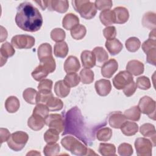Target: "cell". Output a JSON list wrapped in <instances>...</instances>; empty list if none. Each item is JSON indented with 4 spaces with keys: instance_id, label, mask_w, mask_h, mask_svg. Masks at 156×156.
<instances>
[{
    "instance_id": "44dd1931",
    "label": "cell",
    "mask_w": 156,
    "mask_h": 156,
    "mask_svg": "<svg viewBox=\"0 0 156 156\" xmlns=\"http://www.w3.org/2000/svg\"><path fill=\"white\" fill-rule=\"evenodd\" d=\"M105 46L108 52L112 55L119 54L123 48L122 44L121 43V41L115 38L113 39L107 40Z\"/></svg>"
},
{
    "instance_id": "d590c367",
    "label": "cell",
    "mask_w": 156,
    "mask_h": 156,
    "mask_svg": "<svg viewBox=\"0 0 156 156\" xmlns=\"http://www.w3.org/2000/svg\"><path fill=\"white\" fill-rule=\"evenodd\" d=\"M80 81L83 84H90L94 80V73L90 69L84 68L80 73Z\"/></svg>"
},
{
    "instance_id": "7c38bea8",
    "label": "cell",
    "mask_w": 156,
    "mask_h": 156,
    "mask_svg": "<svg viewBox=\"0 0 156 156\" xmlns=\"http://www.w3.org/2000/svg\"><path fill=\"white\" fill-rule=\"evenodd\" d=\"M47 8L50 11H56L58 13H65L69 8V2L66 0L47 1Z\"/></svg>"
},
{
    "instance_id": "4fadbf2b",
    "label": "cell",
    "mask_w": 156,
    "mask_h": 156,
    "mask_svg": "<svg viewBox=\"0 0 156 156\" xmlns=\"http://www.w3.org/2000/svg\"><path fill=\"white\" fill-rule=\"evenodd\" d=\"M96 93L101 96L108 95L112 90V85L110 80L107 79H100L97 80L94 84Z\"/></svg>"
},
{
    "instance_id": "ac0fdd59",
    "label": "cell",
    "mask_w": 156,
    "mask_h": 156,
    "mask_svg": "<svg viewBox=\"0 0 156 156\" xmlns=\"http://www.w3.org/2000/svg\"><path fill=\"white\" fill-rule=\"evenodd\" d=\"M115 23L124 24L127 21L129 18V13L128 10L124 7H117L113 10Z\"/></svg>"
},
{
    "instance_id": "f907efd6",
    "label": "cell",
    "mask_w": 156,
    "mask_h": 156,
    "mask_svg": "<svg viewBox=\"0 0 156 156\" xmlns=\"http://www.w3.org/2000/svg\"><path fill=\"white\" fill-rule=\"evenodd\" d=\"M94 4L97 10L102 11L109 10L113 5V2L110 0H98L96 1Z\"/></svg>"
},
{
    "instance_id": "ab89813d",
    "label": "cell",
    "mask_w": 156,
    "mask_h": 156,
    "mask_svg": "<svg viewBox=\"0 0 156 156\" xmlns=\"http://www.w3.org/2000/svg\"><path fill=\"white\" fill-rule=\"evenodd\" d=\"M112 136V130L109 127H103L96 132V138L101 141H107Z\"/></svg>"
},
{
    "instance_id": "cb8c5ba5",
    "label": "cell",
    "mask_w": 156,
    "mask_h": 156,
    "mask_svg": "<svg viewBox=\"0 0 156 156\" xmlns=\"http://www.w3.org/2000/svg\"><path fill=\"white\" fill-rule=\"evenodd\" d=\"M79 23V19L75 14L69 13L65 15L62 20V26L66 30H71Z\"/></svg>"
},
{
    "instance_id": "6da1fadb",
    "label": "cell",
    "mask_w": 156,
    "mask_h": 156,
    "mask_svg": "<svg viewBox=\"0 0 156 156\" xmlns=\"http://www.w3.org/2000/svg\"><path fill=\"white\" fill-rule=\"evenodd\" d=\"M15 23L21 29L35 32L43 24V18L39 10L29 2L21 3L17 7Z\"/></svg>"
},
{
    "instance_id": "603a6c76",
    "label": "cell",
    "mask_w": 156,
    "mask_h": 156,
    "mask_svg": "<svg viewBox=\"0 0 156 156\" xmlns=\"http://www.w3.org/2000/svg\"><path fill=\"white\" fill-rule=\"evenodd\" d=\"M80 58L82 66L85 68L90 69L94 67L96 65V60L93 52L90 51L85 50L82 52Z\"/></svg>"
},
{
    "instance_id": "30bf717a",
    "label": "cell",
    "mask_w": 156,
    "mask_h": 156,
    "mask_svg": "<svg viewBox=\"0 0 156 156\" xmlns=\"http://www.w3.org/2000/svg\"><path fill=\"white\" fill-rule=\"evenodd\" d=\"M45 124L61 133L64 130L65 121L61 115L54 113L49 115L45 118Z\"/></svg>"
},
{
    "instance_id": "f5cc1de1",
    "label": "cell",
    "mask_w": 156,
    "mask_h": 156,
    "mask_svg": "<svg viewBox=\"0 0 156 156\" xmlns=\"http://www.w3.org/2000/svg\"><path fill=\"white\" fill-rule=\"evenodd\" d=\"M103 34L107 40L113 39L116 35V30L115 26H108L103 30Z\"/></svg>"
},
{
    "instance_id": "277c9868",
    "label": "cell",
    "mask_w": 156,
    "mask_h": 156,
    "mask_svg": "<svg viewBox=\"0 0 156 156\" xmlns=\"http://www.w3.org/2000/svg\"><path fill=\"white\" fill-rule=\"evenodd\" d=\"M71 2L74 10L85 19L90 20L94 18L97 13L94 4L88 0H74Z\"/></svg>"
},
{
    "instance_id": "91938a15",
    "label": "cell",
    "mask_w": 156,
    "mask_h": 156,
    "mask_svg": "<svg viewBox=\"0 0 156 156\" xmlns=\"http://www.w3.org/2000/svg\"><path fill=\"white\" fill-rule=\"evenodd\" d=\"M36 3L38 4V5L42 9V10H44L47 8V1H35Z\"/></svg>"
},
{
    "instance_id": "4316f807",
    "label": "cell",
    "mask_w": 156,
    "mask_h": 156,
    "mask_svg": "<svg viewBox=\"0 0 156 156\" xmlns=\"http://www.w3.org/2000/svg\"><path fill=\"white\" fill-rule=\"evenodd\" d=\"M20 104L18 99L14 96H9L5 102V108L10 113L16 112L20 108Z\"/></svg>"
},
{
    "instance_id": "2e32d148",
    "label": "cell",
    "mask_w": 156,
    "mask_h": 156,
    "mask_svg": "<svg viewBox=\"0 0 156 156\" xmlns=\"http://www.w3.org/2000/svg\"><path fill=\"white\" fill-rule=\"evenodd\" d=\"M144 64L137 60H132L128 62L126 65L127 71L133 76H139L144 72Z\"/></svg>"
},
{
    "instance_id": "52a82bcc",
    "label": "cell",
    "mask_w": 156,
    "mask_h": 156,
    "mask_svg": "<svg viewBox=\"0 0 156 156\" xmlns=\"http://www.w3.org/2000/svg\"><path fill=\"white\" fill-rule=\"evenodd\" d=\"M35 43L34 37L28 35H16L12 37L11 43L16 49H30Z\"/></svg>"
},
{
    "instance_id": "e0dca14e",
    "label": "cell",
    "mask_w": 156,
    "mask_h": 156,
    "mask_svg": "<svg viewBox=\"0 0 156 156\" xmlns=\"http://www.w3.org/2000/svg\"><path fill=\"white\" fill-rule=\"evenodd\" d=\"M80 65L78 58L73 55L69 56L64 63V70L66 73H74L79 71Z\"/></svg>"
},
{
    "instance_id": "e575fe53",
    "label": "cell",
    "mask_w": 156,
    "mask_h": 156,
    "mask_svg": "<svg viewBox=\"0 0 156 156\" xmlns=\"http://www.w3.org/2000/svg\"><path fill=\"white\" fill-rule=\"evenodd\" d=\"M59 139V132L56 129L50 128L44 134V140L47 143H55Z\"/></svg>"
},
{
    "instance_id": "94428289",
    "label": "cell",
    "mask_w": 156,
    "mask_h": 156,
    "mask_svg": "<svg viewBox=\"0 0 156 156\" xmlns=\"http://www.w3.org/2000/svg\"><path fill=\"white\" fill-rule=\"evenodd\" d=\"M149 38L155 40V29H154L151 30V32L149 34Z\"/></svg>"
},
{
    "instance_id": "5b68a950",
    "label": "cell",
    "mask_w": 156,
    "mask_h": 156,
    "mask_svg": "<svg viewBox=\"0 0 156 156\" xmlns=\"http://www.w3.org/2000/svg\"><path fill=\"white\" fill-rule=\"evenodd\" d=\"M28 139L29 135L27 133L17 131L10 135L7 142L10 149L14 151H20L24 148Z\"/></svg>"
},
{
    "instance_id": "7bdbcfd3",
    "label": "cell",
    "mask_w": 156,
    "mask_h": 156,
    "mask_svg": "<svg viewBox=\"0 0 156 156\" xmlns=\"http://www.w3.org/2000/svg\"><path fill=\"white\" fill-rule=\"evenodd\" d=\"M48 73L44 69L41 64H40L32 72V76L37 81H41L47 77Z\"/></svg>"
},
{
    "instance_id": "6125c7cd",
    "label": "cell",
    "mask_w": 156,
    "mask_h": 156,
    "mask_svg": "<svg viewBox=\"0 0 156 156\" xmlns=\"http://www.w3.org/2000/svg\"><path fill=\"white\" fill-rule=\"evenodd\" d=\"M27 155H40L41 154L38 152H37V151H30V152H29L27 154Z\"/></svg>"
},
{
    "instance_id": "c3c4849f",
    "label": "cell",
    "mask_w": 156,
    "mask_h": 156,
    "mask_svg": "<svg viewBox=\"0 0 156 156\" xmlns=\"http://www.w3.org/2000/svg\"><path fill=\"white\" fill-rule=\"evenodd\" d=\"M53 95L51 91L38 90L37 94V103L46 104L48 100Z\"/></svg>"
},
{
    "instance_id": "4dcf8cb0",
    "label": "cell",
    "mask_w": 156,
    "mask_h": 156,
    "mask_svg": "<svg viewBox=\"0 0 156 156\" xmlns=\"http://www.w3.org/2000/svg\"><path fill=\"white\" fill-rule=\"evenodd\" d=\"M68 52V46L66 42L62 41L57 43L54 46V54L55 56L59 58L65 57Z\"/></svg>"
},
{
    "instance_id": "9a60e30c",
    "label": "cell",
    "mask_w": 156,
    "mask_h": 156,
    "mask_svg": "<svg viewBox=\"0 0 156 156\" xmlns=\"http://www.w3.org/2000/svg\"><path fill=\"white\" fill-rule=\"evenodd\" d=\"M126 118L120 112L112 113L108 117L109 125L115 129H120L122 125L126 121Z\"/></svg>"
},
{
    "instance_id": "816d5d0a",
    "label": "cell",
    "mask_w": 156,
    "mask_h": 156,
    "mask_svg": "<svg viewBox=\"0 0 156 156\" xmlns=\"http://www.w3.org/2000/svg\"><path fill=\"white\" fill-rule=\"evenodd\" d=\"M141 48L143 51L146 54L151 50L156 48V40L149 38L143 42Z\"/></svg>"
},
{
    "instance_id": "74e56055",
    "label": "cell",
    "mask_w": 156,
    "mask_h": 156,
    "mask_svg": "<svg viewBox=\"0 0 156 156\" xmlns=\"http://www.w3.org/2000/svg\"><path fill=\"white\" fill-rule=\"evenodd\" d=\"M126 49L132 52H136L138 50L141 46L140 40L135 37L128 38L125 43Z\"/></svg>"
},
{
    "instance_id": "6f0895ef",
    "label": "cell",
    "mask_w": 156,
    "mask_h": 156,
    "mask_svg": "<svg viewBox=\"0 0 156 156\" xmlns=\"http://www.w3.org/2000/svg\"><path fill=\"white\" fill-rule=\"evenodd\" d=\"M0 136H1V143L5 141H7L9 137L10 136V133L7 129L1 128L0 129Z\"/></svg>"
},
{
    "instance_id": "8d00e7d4",
    "label": "cell",
    "mask_w": 156,
    "mask_h": 156,
    "mask_svg": "<svg viewBox=\"0 0 156 156\" xmlns=\"http://www.w3.org/2000/svg\"><path fill=\"white\" fill-rule=\"evenodd\" d=\"M46 105L51 111H58L62 109L63 103L61 99L55 97H51L46 102Z\"/></svg>"
},
{
    "instance_id": "8fae6325",
    "label": "cell",
    "mask_w": 156,
    "mask_h": 156,
    "mask_svg": "<svg viewBox=\"0 0 156 156\" xmlns=\"http://www.w3.org/2000/svg\"><path fill=\"white\" fill-rule=\"evenodd\" d=\"M118 68L117 61L114 58H111L103 64L101 68V74L104 77L111 78L117 71Z\"/></svg>"
},
{
    "instance_id": "d6986e66",
    "label": "cell",
    "mask_w": 156,
    "mask_h": 156,
    "mask_svg": "<svg viewBox=\"0 0 156 156\" xmlns=\"http://www.w3.org/2000/svg\"><path fill=\"white\" fill-rule=\"evenodd\" d=\"M45 124V119L43 117L33 114L28 119L27 125L29 128L32 129L33 130H41Z\"/></svg>"
},
{
    "instance_id": "d6a6232c",
    "label": "cell",
    "mask_w": 156,
    "mask_h": 156,
    "mask_svg": "<svg viewBox=\"0 0 156 156\" xmlns=\"http://www.w3.org/2000/svg\"><path fill=\"white\" fill-rule=\"evenodd\" d=\"M98 151L103 156H110L116 155V147L113 144L100 143Z\"/></svg>"
},
{
    "instance_id": "1f68e13d",
    "label": "cell",
    "mask_w": 156,
    "mask_h": 156,
    "mask_svg": "<svg viewBox=\"0 0 156 156\" xmlns=\"http://www.w3.org/2000/svg\"><path fill=\"white\" fill-rule=\"evenodd\" d=\"M37 94L38 92L36 90L32 88H27L23 91V97L24 99L29 104H37Z\"/></svg>"
},
{
    "instance_id": "7402d4cb",
    "label": "cell",
    "mask_w": 156,
    "mask_h": 156,
    "mask_svg": "<svg viewBox=\"0 0 156 156\" xmlns=\"http://www.w3.org/2000/svg\"><path fill=\"white\" fill-rule=\"evenodd\" d=\"M95 60L96 65L98 66H102L105 62H106L108 58V55L107 51L101 46L96 47L92 51Z\"/></svg>"
},
{
    "instance_id": "f6af8a7d",
    "label": "cell",
    "mask_w": 156,
    "mask_h": 156,
    "mask_svg": "<svg viewBox=\"0 0 156 156\" xmlns=\"http://www.w3.org/2000/svg\"><path fill=\"white\" fill-rule=\"evenodd\" d=\"M49 110L46 105L41 103H38L33 110V114L39 115L43 118H46L49 115Z\"/></svg>"
},
{
    "instance_id": "3957f363",
    "label": "cell",
    "mask_w": 156,
    "mask_h": 156,
    "mask_svg": "<svg viewBox=\"0 0 156 156\" xmlns=\"http://www.w3.org/2000/svg\"><path fill=\"white\" fill-rule=\"evenodd\" d=\"M61 144L67 151L76 155H87L88 149L83 143L72 136H66L61 140Z\"/></svg>"
},
{
    "instance_id": "8992f818",
    "label": "cell",
    "mask_w": 156,
    "mask_h": 156,
    "mask_svg": "<svg viewBox=\"0 0 156 156\" xmlns=\"http://www.w3.org/2000/svg\"><path fill=\"white\" fill-rule=\"evenodd\" d=\"M155 101L149 96H143L138 102V107L143 114L147 115L149 118L155 119Z\"/></svg>"
},
{
    "instance_id": "83f0119b",
    "label": "cell",
    "mask_w": 156,
    "mask_h": 156,
    "mask_svg": "<svg viewBox=\"0 0 156 156\" xmlns=\"http://www.w3.org/2000/svg\"><path fill=\"white\" fill-rule=\"evenodd\" d=\"M122 133L126 136H132L138 130V126L136 123L130 121H126L121 127Z\"/></svg>"
},
{
    "instance_id": "680465c9",
    "label": "cell",
    "mask_w": 156,
    "mask_h": 156,
    "mask_svg": "<svg viewBox=\"0 0 156 156\" xmlns=\"http://www.w3.org/2000/svg\"><path fill=\"white\" fill-rule=\"evenodd\" d=\"M7 37V32L6 29L2 26H1V40L0 41L2 42L6 40Z\"/></svg>"
},
{
    "instance_id": "9c48e42d",
    "label": "cell",
    "mask_w": 156,
    "mask_h": 156,
    "mask_svg": "<svg viewBox=\"0 0 156 156\" xmlns=\"http://www.w3.org/2000/svg\"><path fill=\"white\" fill-rule=\"evenodd\" d=\"M132 81H133V79L132 74L127 71H122L114 77L113 84L117 90H122Z\"/></svg>"
},
{
    "instance_id": "f1b7e54d",
    "label": "cell",
    "mask_w": 156,
    "mask_h": 156,
    "mask_svg": "<svg viewBox=\"0 0 156 156\" xmlns=\"http://www.w3.org/2000/svg\"><path fill=\"white\" fill-rule=\"evenodd\" d=\"M99 19L102 24L106 26L115 23V18L113 10H105L102 11L99 15Z\"/></svg>"
},
{
    "instance_id": "7dc6e473",
    "label": "cell",
    "mask_w": 156,
    "mask_h": 156,
    "mask_svg": "<svg viewBox=\"0 0 156 156\" xmlns=\"http://www.w3.org/2000/svg\"><path fill=\"white\" fill-rule=\"evenodd\" d=\"M133 151L132 146L126 143L121 144L118 148V152L121 156H130L133 154Z\"/></svg>"
},
{
    "instance_id": "ffe728a7",
    "label": "cell",
    "mask_w": 156,
    "mask_h": 156,
    "mask_svg": "<svg viewBox=\"0 0 156 156\" xmlns=\"http://www.w3.org/2000/svg\"><path fill=\"white\" fill-rule=\"evenodd\" d=\"M140 132L141 135L145 137L151 138V142L153 146H155V129L153 124L150 123L143 124L140 129Z\"/></svg>"
},
{
    "instance_id": "ee69618b",
    "label": "cell",
    "mask_w": 156,
    "mask_h": 156,
    "mask_svg": "<svg viewBox=\"0 0 156 156\" xmlns=\"http://www.w3.org/2000/svg\"><path fill=\"white\" fill-rule=\"evenodd\" d=\"M65 37V32L61 28H55L51 32V39L57 43L63 41Z\"/></svg>"
},
{
    "instance_id": "484cf974",
    "label": "cell",
    "mask_w": 156,
    "mask_h": 156,
    "mask_svg": "<svg viewBox=\"0 0 156 156\" xmlns=\"http://www.w3.org/2000/svg\"><path fill=\"white\" fill-rule=\"evenodd\" d=\"M54 92L59 98L66 97L70 92V87H69L63 80L57 81L54 85Z\"/></svg>"
},
{
    "instance_id": "ba28073f",
    "label": "cell",
    "mask_w": 156,
    "mask_h": 156,
    "mask_svg": "<svg viewBox=\"0 0 156 156\" xmlns=\"http://www.w3.org/2000/svg\"><path fill=\"white\" fill-rule=\"evenodd\" d=\"M152 146V142L146 138H138L135 141V147L138 156H151Z\"/></svg>"
},
{
    "instance_id": "7a4b0ae2",
    "label": "cell",
    "mask_w": 156,
    "mask_h": 156,
    "mask_svg": "<svg viewBox=\"0 0 156 156\" xmlns=\"http://www.w3.org/2000/svg\"><path fill=\"white\" fill-rule=\"evenodd\" d=\"M66 134L74 135L83 141L85 145L89 144L92 141L88 136L87 128L81 112L76 106L69 110L66 113L62 135Z\"/></svg>"
},
{
    "instance_id": "681fc988",
    "label": "cell",
    "mask_w": 156,
    "mask_h": 156,
    "mask_svg": "<svg viewBox=\"0 0 156 156\" xmlns=\"http://www.w3.org/2000/svg\"><path fill=\"white\" fill-rule=\"evenodd\" d=\"M40 64H41V65L43 66L44 69L49 74L53 73L55 69V67H56L55 61L52 57L44 60L43 62H40Z\"/></svg>"
},
{
    "instance_id": "b9f144b4",
    "label": "cell",
    "mask_w": 156,
    "mask_h": 156,
    "mask_svg": "<svg viewBox=\"0 0 156 156\" xmlns=\"http://www.w3.org/2000/svg\"><path fill=\"white\" fill-rule=\"evenodd\" d=\"M60 152V146L58 144L48 143L43 149V153L46 156H55Z\"/></svg>"
},
{
    "instance_id": "9f6ffc18",
    "label": "cell",
    "mask_w": 156,
    "mask_h": 156,
    "mask_svg": "<svg viewBox=\"0 0 156 156\" xmlns=\"http://www.w3.org/2000/svg\"><path fill=\"white\" fill-rule=\"evenodd\" d=\"M146 62L152 65H155V58H156V48L153 49L147 52L146 54Z\"/></svg>"
},
{
    "instance_id": "836d02e7",
    "label": "cell",
    "mask_w": 156,
    "mask_h": 156,
    "mask_svg": "<svg viewBox=\"0 0 156 156\" xmlns=\"http://www.w3.org/2000/svg\"><path fill=\"white\" fill-rule=\"evenodd\" d=\"M124 116L126 119L131 121H137L140 119L141 112L138 106H133L124 112Z\"/></svg>"
},
{
    "instance_id": "db71d44e",
    "label": "cell",
    "mask_w": 156,
    "mask_h": 156,
    "mask_svg": "<svg viewBox=\"0 0 156 156\" xmlns=\"http://www.w3.org/2000/svg\"><path fill=\"white\" fill-rule=\"evenodd\" d=\"M52 81L50 79H44L40 81L38 85V90L51 91L52 88Z\"/></svg>"
},
{
    "instance_id": "f35d334b",
    "label": "cell",
    "mask_w": 156,
    "mask_h": 156,
    "mask_svg": "<svg viewBox=\"0 0 156 156\" xmlns=\"http://www.w3.org/2000/svg\"><path fill=\"white\" fill-rule=\"evenodd\" d=\"M63 80L66 84L71 88L77 86L79 83L80 79L77 73H69L65 76Z\"/></svg>"
},
{
    "instance_id": "5bb4252c",
    "label": "cell",
    "mask_w": 156,
    "mask_h": 156,
    "mask_svg": "<svg viewBox=\"0 0 156 156\" xmlns=\"http://www.w3.org/2000/svg\"><path fill=\"white\" fill-rule=\"evenodd\" d=\"M15 49L12 44L9 42H5L1 45L0 49L1 66H2L7 62V58L14 55Z\"/></svg>"
},
{
    "instance_id": "d4e9b609",
    "label": "cell",
    "mask_w": 156,
    "mask_h": 156,
    "mask_svg": "<svg viewBox=\"0 0 156 156\" xmlns=\"http://www.w3.org/2000/svg\"><path fill=\"white\" fill-rule=\"evenodd\" d=\"M38 57L40 62L49 58L52 56V47L50 44L44 43L39 46L37 51Z\"/></svg>"
},
{
    "instance_id": "bcb514c9",
    "label": "cell",
    "mask_w": 156,
    "mask_h": 156,
    "mask_svg": "<svg viewBox=\"0 0 156 156\" xmlns=\"http://www.w3.org/2000/svg\"><path fill=\"white\" fill-rule=\"evenodd\" d=\"M136 85L140 89L146 90L151 88V84L149 79L146 76H140L136 79Z\"/></svg>"
},
{
    "instance_id": "11a10c76",
    "label": "cell",
    "mask_w": 156,
    "mask_h": 156,
    "mask_svg": "<svg viewBox=\"0 0 156 156\" xmlns=\"http://www.w3.org/2000/svg\"><path fill=\"white\" fill-rule=\"evenodd\" d=\"M136 90V83L134 82V81H132L129 84H127L123 88V93L126 96L130 97L134 94Z\"/></svg>"
},
{
    "instance_id": "60d3db41",
    "label": "cell",
    "mask_w": 156,
    "mask_h": 156,
    "mask_svg": "<svg viewBox=\"0 0 156 156\" xmlns=\"http://www.w3.org/2000/svg\"><path fill=\"white\" fill-rule=\"evenodd\" d=\"M86 27L82 24H79L71 30V35L75 40H81L86 35Z\"/></svg>"
},
{
    "instance_id": "f546056e",
    "label": "cell",
    "mask_w": 156,
    "mask_h": 156,
    "mask_svg": "<svg viewBox=\"0 0 156 156\" xmlns=\"http://www.w3.org/2000/svg\"><path fill=\"white\" fill-rule=\"evenodd\" d=\"M155 13L152 12H148L146 13L142 19V24L144 27H146L149 29H155Z\"/></svg>"
}]
</instances>
